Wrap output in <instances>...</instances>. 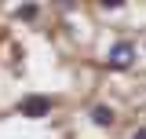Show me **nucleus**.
Returning <instances> with one entry per match:
<instances>
[{"label": "nucleus", "mask_w": 146, "mask_h": 139, "mask_svg": "<svg viewBox=\"0 0 146 139\" xmlns=\"http://www.w3.org/2000/svg\"><path fill=\"white\" fill-rule=\"evenodd\" d=\"M91 121L99 124V128H110L117 117H113V110H110V106H102V103H99V106H91Z\"/></svg>", "instance_id": "nucleus-3"}, {"label": "nucleus", "mask_w": 146, "mask_h": 139, "mask_svg": "<svg viewBox=\"0 0 146 139\" xmlns=\"http://www.w3.org/2000/svg\"><path fill=\"white\" fill-rule=\"evenodd\" d=\"M18 114H22V117H48V114H51V99H48V95H26V99H22V103H18Z\"/></svg>", "instance_id": "nucleus-2"}, {"label": "nucleus", "mask_w": 146, "mask_h": 139, "mask_svg": "<svg viewBox=\"0 0 146 139\" xmlns=\"http://www.w3.org/2000/svg\"><path fill=\"white\" fill-rule=\"evenodd\" d=\"M131 139H146V124H143V128H135V136H131Z\"/></svg>", "instance_id": "nucleus-5"}, {"label": "nucleus", "mask_w": 146, "mask_h": 139, "mask_svg": "<svg viewBox=\"0 0 146 139\" xmlns=\"http://www.w3.org/2000/svg\"><path fill=\"white\" fill-rule=\"evenodd\" d=\"M36 11H40L36 4H22V7H15V18H26V22H33V18H36Z\"/></svg>", "instance_id": "nucleus-4"}, {"label": "nucleus", "mask_w": 146, "mask_h": 139, "mask_svg": "<svg viewBox=\"0 0 146 139\" xmlns=\"http://www.w3.org/2000/svg\"><path fill=\"white\" fill-rule=\"evenodd\" d=\"M131 62H135V44H131V40H117L106 51V66L110 70H128Z\"/></svg>", "instance_id": "nucleus-1"}]
</instances>
